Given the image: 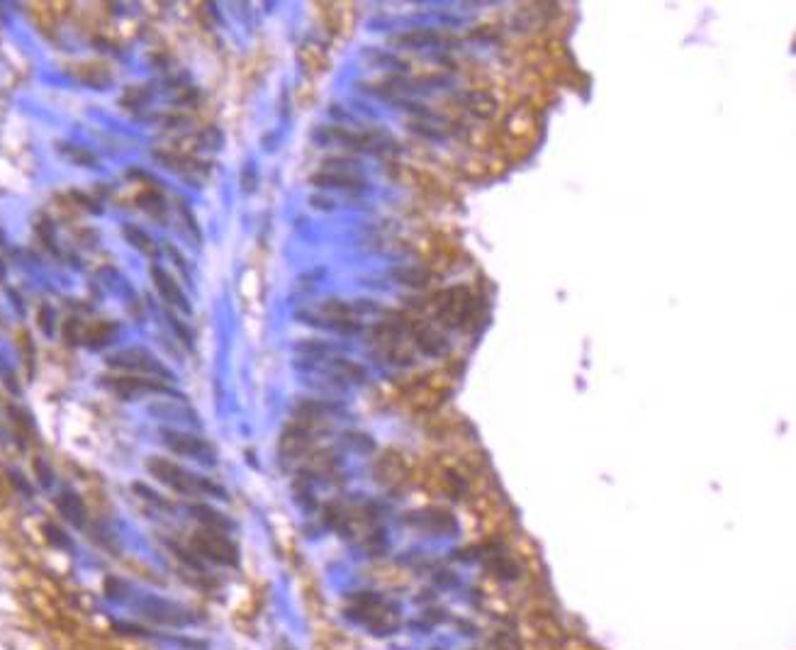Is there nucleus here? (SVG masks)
Listing matches in <instances>:
<instances>
[{"instance_id": "22", "label": "nucleus", "mask_w": 796, "mask_h": 650, "mask_svg": "<svg viewBox=\"0 0 796 650\" xmlns=\"http://www.w3.org/2000/svg\"><path fill=\"white\" fill-rule=\"evenodd\" d=\"M241 190H244V193H254V190H256V169H254V164H246L244 171H241Z\"/></svg>"}, {"instance_id": "16", "label": "nucleus", "mask_w": 796, "mask_h": 650, "mask_svg": "<svg viewBox=\"0 0 796 650\" xmlns=\"http://www.w3.org/2000/svg\"><path fill=\"white\" fill-rule=\"evenodd\" d=\"M331 368L336 371V376L346 378V380H353V382H363L365 380V371L358 366V363H351L346 361V358H334L331 361Z\"/></svg>"}, {"instance_id": "4", "label": "nucleus", "mask_w": 796, "mask_h": 650, "mask_svg": "<svg viewBox=\"0 0 796 650\" xmlns=\"http://www.w3.org/2000/svg\"><path fill=\"white\" fill-rule=\"evenodd\" d=\"M161 441L171 448L173 453H181V456H190L197 458L202 463H215V451L207 441H202L200 436L187 431H178V429H161Z\"/></svg>"}, {"instance_id": "12", "label": "nucleus", "mask_w": 796, "mask_h": 650, "mask_svg": "<svg viewBox=\"0 0 796 650\" xmlns=\"http://www.w3.org/2000/svg\"><path fill=\"white\" fill-rule=\"evenodd\" d=\"M417 346L422 348L427 356H441L448 348V341L431 327H422L417 329Z\"/></svg>"}, {"instance_id": "3", "label": "nucleus", "mask_w": 796, "mask_h": 650, "mask_svg": "<svg viewBox=\"0 0 796 650\" xmlns=\"http://www.w3.org/2000/svg\"><path fill=\"white\" fill-rule=\"evenodd\" d=\"M107 366L112 368H122V371H139L149 378H163V380H171L173 373L168 371L166 366L154 356V353L144 351V348H127V351L112 353L107 358Z\"/></svg>"}, {"instance_id": "8", "label": "nucleus", "mask_w": 796, "mask_h": 650, "mask_svg": "<svg viewBox=\"0 0 796 650\" xmlns=\"http://www.w3.org/2000/svg\"><path fill=\"white\" fill-rule=\"evenodd\" d=\"M309 183L317 185V188H336V190H363L365 180L360 173H329V171H321V173H314L309 178Z\"/></svg>"}, {"instance_id": "25", "label": "nucleus", "mask_w": 796, "mask_h": 650, "mask_svg": "<svg viewBox=\"0 0 796 650\" xmlns=\"http://www.w3.org/2000/svg\"><path fill=\"white\" fill-rule=\"evenodd\" d=\"M47 531H49V541H54L56 545H71L68 543V539L56 529V526H47Z\"/></svg>"}, {"instance_id": "26", "label": "nucleus", "mask_w": 796, "mask_h": 650, "mask_svg": "<svg viewBox=\"0 0 796 650\" xmlns=\"http://www.w3.org/2000/svg\"><path fill=\"white\" fill-rule=\"evenodd\" d=\"M309 203H312L314 208H319V210H331V208H334V203H331V200H326V198H321V195H314V198H309Z\"/></svg>"}, {"instance_id": "9", "label": "nucleus", "mask_w": 796, "mask_h": 650, "mask_svg": "<svg viewBox=\"0 0 796 650\" xmlns=\"http://www.w3.org/2000/svg\"><path fill=\"white\" fill-rule=\"evenodd\" d=\"M392 42L404 49H424L441 42V34H438L436 29H409V32L397 34Z\"/></svg>"}, {"instance_id": "1", "label": "nucleus", "mask_w": 796, "mask_h": 650, "mask_svg": "<svg viewBox=\"0 0 796 650\" xmlns=\"http://www.w3.org/2000/svg\"><path fill=\"white\" fill-rule=\"evenodd\" d=\"M146 470L156 477L163 485H168L171 490L181 492V495H197V492H212L217 497H227V492L222 490L220 485L205 480V477H197L192 472H187L185 467H181L178 463L168 461V458L161 456H151L146 458Z\"/></svg>"}, {"instance_id": "15", "label": "nucleus", "mask_w": 796, "mask_h": 650, "mask_svg": "<svg viewBox=\"0 0 796 650\" xmlns=\"http://www.w3.org/2000/svg\"><path fill=\"white\" fill-rule=\"evenodd\" d=\"M331 351V346L321 339H303V341L295 343V353L305 358H324L326 353Z\"/></svg>"}, {"instance_id": "23", "label": "nucleus", "mask_w": 796, "mask_h": 650, "mask_svg": "<svg viewBox=\"0 0 796 650\" xmlns=\"http://www.w3.org/2000/svg\"><path fill=\"white\" fill-rule=\"evenodd\" d=\"M346 441L353 443V446L360 448V451H373V441H370L365 433H346Z\"/></svg>"}, {"instance_id": "27", "label": "nucleus", "mask_w": 796, "mask_h": 650, "mask_svg": "<svg viewBox=\"0 0 796 650\" xmlns=\"http://www.w3.org/2000/svg\"><path fill=\"white\" fill-rule=\"evenodd\" d=\"M37 470H39V480H42V485H44V487H49L52 477H49V470H47V465H44L42 461H37Z\"/></svg>"}, {"instance_id": "11", "label": "nucleus", "mask_w": 796, "mask_h": 650, "mask_svg": "<svg viewBox=\"0 0 796 650\" xmlns=\"http://www.w3.org/2000/svg\"><path fill=\"white\" fill-rule=\"evenodd\" d=\"M392 278L407 288H427L431 283V273L427 268H419V265H399L392 270Z\"/></svg>"}, {"instance_id": "18", "label": "nucleus", "mask_w": 796, "mask_h": 650, "mask_svg": "<svg viewBox=\"0 0 796 650\" xmlns=\"http://www.w3.org/2000/svg\"><path fill=\"white\" fill-rule=\"evenodd\" d=\"M360 164L355 159H341V156H331L324 161V171L329 173H358Z\"/></svg>"}, {"instance_id": "21", "label": "nucleus", "mask_w": 796, "mask_h": 650, "mask_svg": "<svg viewBox=\"0 0 796 650\" xmlns=\"http://www.w3.org/2000/svg\"><path fill=\"white\" fill-rule=\"evenodd\" d=\"M349 304H351V312H353V314H375V312H380V304L373 302V300H368V297H358V300H353V302H349Z\"/></svg>"}, {"instance_id": "17", "label": "nucleus", "mask_w": 796, "mask_h": 650, "mask_svg": "<svg viewBox=\"0 0 796 650\" xmlns=\"http://www.w3.org/2000/svg\"><path fill=\"white\" fill-rule=\"evenodd\" d=\"M468 102H470L468 107H470L477 117H489L494 112V100L487 95V93H470V95H468Z\"/></svg>"}, {"instance_id": "14", "label": "nucleus", "mask_w": 796, "mask_h": 650, "mask_svg": "<svg viewBox=\"0 0 796 650\" xmlns=\"http://www.w3.org/2000/svg\"><path fill=\"white\" fill-rule=\"evenodd\" d=\"M59 509H61L63 516L71 519L76 526L83 524V514H86V509H83V502L78 500V495H73V492H63V495L59 497Z\"/></svg>"}, {"instance_id": "7", "label": "nucleus", "mask_w": 796, "mask_h": 650, "mask_svg": "<svg viewBox=\"0 0 796 650\" xmlns=\"http://www.w3.org/2000/svg\"><path fill=\"white\" fill-rule=\"evenodd\" d=\"M151 278H154V285H156V290H159V293H161V297L166 300V302H171L173 307L183 309V312H187V314L192 312L190 302H187V300H185V295H183V290L178 288V283H176V280L171 278V275L166 273V270H163V268H159V265H151Z\"/></svg>"}, {"instance_id": "19", "label": "nucleus", "mask_w": 796, "mask_h": 650, "mask_svg": "<svg viewBox=\"0 0 796 650\" xmlns=\"http://www.w3.org/2000/svg\"><path fill=\"white\" fill-rule=\"evenodd\" d=\"M139 200H141V208H144L149 215L163 217V212H166V200H163V195H159V193H146V195H141Z\"/></svg>"}, {"instance_id": "6", "label": "nucleus", "mask_w": 796, "mask_h": 650, "mask_svg": "<svg viewBox=\"0 0 796 650\" xmlns=\"http://www.w3.org/2000/svg\"><path fill=\"white\" fill-rule=\"evenodd\" d=\"M110 390H115L120 397L130 400V397H137L141 392H171V387L163 385V382H156L154 378H137V376H115L105 382Z\"/></svg>"}, {"instance_id": "2", "label": "nucleus", "mask_w": 796, "mask_h": 650, "mask_svg": "<svg viewBox=\"0 0 796 650\" xmlns=\"http://www.w3.org/2000/svg\"><path fill=\"white\" fill-rule=\"evenodd\" d=\"M192 545H195L200 555H205V558L215 560V563H220V565H236L239 563V548H236L234 541L227 539L224 531L202 529L200 534H195Z\"/></svg>"}, {"instance_id": "20", "label": "nucleus", "mask_w": 796, "mask_h": 650, "mask_svg": "<svg viewBox=\"0 0 796 650\" xmlns=\"http://www.w3.org/2000/svg\"><path fill=\"white\" fill-rule=\"evenodd\" d=\"M61 151L66 156H71V159L81 166H98V159L91 154V151H83V149H78V146H66V144L61 146Z\"/></svg>"}, {"instance_id": "24", "label": "nucleus", "mask_w": 796, "mask_h": 650, "mask_svg": "<svg viewBox=\"0 0 796 650\" xmlns=\"http://www.w3.org/2000/svg\"><path fill=\"white\" fill-rule=\"evenodd\" d=\"M181 215H183V219L187 222V226H190V229H192V236H195V239L200 241V236H202V234H200V226H197V222H195V215H192L190 210H187V205L183 203V200H181Z\"/></svg>"}, {"instance_id": "5", "label": "nucleus", "mask_w": 796, "mask_h": 650, "mask_svg": "<svg viewBox=\"0 0 796 650\" xmlns=\"http://www.w3.org/2000/svg\"><path fill=\"white\" fill-rule=\"evenodd\" d=\"M441 302H438V317L443 319V324L448 327H463L468 319V309H470L473 300L470 293L466 288H453L448 293L441 295Z\"/></svg>"}, {"instance_id": "13", "label": "nucleus", "mask_w": 796, "mask_h": 650, "mask_svg": "<svg viewBox=\"0 0 796 650\" xmlns=\"http://www.w3.org/2000/svg\"><path fill=\"white\" fill-rule=\"evenodd\" d=\"M122 234H125V239L130 241L135 249H139L144 256H149V258H159V246H156V241L151 239L146 231H141L139 226L127 224L125 229H122Z\"/></svg>"}, {"instance_id": "10", "label": "nucleus", "mask_w": 796, "mask_h": 650, "mask_svg": "<svg viewBox=\"0 0 796 650\" xmlns=\"http://www.w3.org/2000/svg\"><path fill=\"white\" fill-rule=\"evenodd\" d=\"M190 511H192V516H195L197 521H202V524H205V529H212V531L234 529V524H231V521L227 519L222 511H217L215 506H210V504H192Z\"/></svg>"}]
</instances>
